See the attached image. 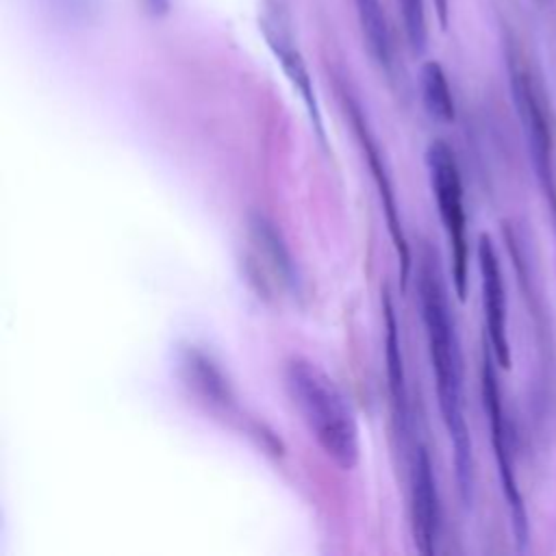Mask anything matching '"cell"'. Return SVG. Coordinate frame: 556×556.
Instances as JSON below:
<instances>
[{"instance_id": "obj_1", "label": "cell", "mask_w": 556, "mask_h": 556, "mask_svg": "<svg viewBox=\"0 0 556 556\" xmlns=\"http://www.w3.org/2000/svg\"><path fill=\"white\" fill-rule=\"evenodd\" d=\"M417 293L421 321L428 341V354L434 376L437 402L441 410L443 426L452 443L454 473L458 495L465 508L473 504L476 491V471H473V452L471 434L465 417V384H463V352L458 341V330L454 313L450 306L447 289L443 282V271L437 254L426 248L419 274H417Z\"/></svg>"}, {"instance_id": "obj_2", "label": "cell", "mask_w": 556, "mask_h": 556, "mask_svg": "<svg viewBox=\"0 0 556 556\" xmlns=\"http://www.w3.org/2000/svg\"><path fill=\"white\" fill-rule=\"evenodd\" d=\"M285 391L319 450L343 471L358 463L356 415L334 380L313 361L293 356L282 371Z\"/></svg>"}, {"instance_id": "obj_3", "label": "cell", "mask_w": 556, "mask_h": 556, "mask_svg": "<svg viewBox=\"0 0 556 556\" xmlns=\"http://www.w3.org/2000/svg\"><path fill=\"white\" fill-rule=\"evenodd\" d=\"M504 56L510 96L521 124L530 163L556 226V169H554V122L541 76L534 72L526 50L513 33H504Z\"/></svg>"}, {"instance_id": "obj_4", "label": "cell", "mask_w": 556, "mask_h": 556, "mask_svg": "<svg viewBox=\"0 0 556 556\" xmlns=\"http://www.w3.org/2000/svg\"><path fill=\"white\" fill-rule=\"evenodd\" d=\"M495 356L493 350L484 337L482 343V365H480V393H482V408L486 415V424H489V439H491V450H493V458L497 465V476H500V484H502V495L508 508V517H510V530H513V539L519 552H523L528 547L530 541V521H528V510H526V502L519 489V480H517V471H515V456H513V434H510V421L506 417L504 410V402H502V389H500V380H497V371H495Z\"/></svg>"}, {"instance_id": "obj_5", "label": "cell", "mask_w": 556, "mask_h": 556, "mask_svg": "<svg viewBox=\"0 0 556 556\" xmlns=\"http://www.w3.org/2000/svg\"><path fill=\"white\" fill-rule=\"evenodd\" d=\"M426 167L430 189L437 202L439 219L443 224L450 243V269L456 298L463 302L467 298L469 282V239H467V211L463 178L454 156V150L443 139H434L426 148Z\"/></svg>"}, {"instance_id": "obj_6", "label": "cell", "mask_w": 556, "mask_h": 556, "mask_svg": "<svg viewBox=\"0 0 556 556\" xmlns=\"http://www.w3.org/2000/svg\"><path fill=\"white\" fill-rule=\"evenodd\" d=\"M250 254L245 261L248 278L258 291L271 295L278 291L300 293V271L280 230L271 219L252 213L248 219Z\"/></svg>"}, {"instance_id": "obj_7", "label": "cell", "mask_w": 556, "mask_h": 556, "mask_svg": "<svg viewBox=\"0 0 556 556\" xmlns=\"http://www.w3.org/2000/svg\"><path fill=\"white\" fill-rule=\"evenodd\" d=\"M258 24H261V33H263L267 46L271 48L274 56L280 63L282 72L287 74L291 85L298 89L319 141L326 143V130H324L319 104L315 98L313 80L306 70L304 56L298 48V41L293 37V22H291V15H289L285 2L282 0H263L261 13H258Z\"/></svg>"}, {"instance_id": "obj_8", "label": "cell", "mask_w": 556, "mask_h": 556, "mask_svg": "<svg viewBox=\"0 0 556 556\" xmlns=\"http://www.w3.org/2000/svg\"><path fill=\"white\" fill-rule=\"evenodd\" d=\"M478 269L482 287L484 306V330L493 356L502 369H510L513 350L508 339V306H506V285L495 245L486 232L478 239Z\"/></svg>"}, {"instance_id": "obj_9", "label": "cell", "mask_w": 556, "mask_h": 556, "mask_svg": "<svg viewBox=\"0 0 556 556\" xmlns=\"http://www.w3.org/2000/svg\"><path fill=\"white\" fill-rule=\"evenodd\" d=\"M345 106H348L352 126L356 130L358 143H361V148L365 152L371 178H374L378 195H380L384 219H387V228H389L391 241H393L397 258H400L402 289H406V282H408V276H410V250H408V241H406V235H404V226H402V217H400V206H397V200H395L393 182H391L387 163H384V159L380 154V148H378V143H376V139H374V135H371V130L367 126V119H365L361 106L350 96H345Z\"/></svg>"}, {"instance_id": "obj_10", "label": "cell", "mask_w": 556, "mask_h": 556, "mask_svg": "<svg viewBox=\"0 0 556 556\" xmlns=\"http://www.w3.org/2000/svg\"><path fill=\"white\" fill-rule=\"evenodd\" d=\"M410 528L415 547L421 554H434L441 530V504L430 452L415 443L410 452Z\"/></svg>"}, {"instance_id": "obj_11", "label": "cell", "mask_w": 556, "mask_h": 556, "mask_svg": "<svg viewBox=\"0 0 556 556\" xmlns=\"http://www.w3.org/2000/svg\"><path fill=\"white\" fill-rule=\"evenodd\" d=\"M176 369L182 384L204 404L226 413L235 408V393L230 380L211 354L195 345H182L176 354Z\"/></svg>"}, {"instance_id": "obj_12", "label": "cell", "mask_w": 556, "mask_h": 556, "mask_svg": "<svg viewBox=\"0 0 556 556\" xmlns=\"http://www.w3.org/2000/svg\"><path fill=\"white\" fill-rule=\"evenodd\" d=\"M382 313H384V363H387V382L391 393L393 413L402 432L408 426V391H406V371L400 345V326L395 317V306L389 289L382 293Z\"/></svg>"}, {"instance_id": "obj_13", "label": "cell", "mask_w": 556, "mask_h": 556, "mask_svg": "<svg viewBox=\"0 0 556 556\" xmlns=\"http://www.w3.org/2000/svg\"><path fill=\"white\" fill-rule=\"evenodd\" d=\"M419 93H421V102L426 113L441 122V124H450L456 117V104H454V96L447 83V76L441 67V63L437 61H426L419 70Z\"/></svg>"}, {"instance_id": "obj_14", "label": "cell", "mask_w": 556, "mask_h": 556, "mask_svg": "<svg viewBox=\"0 0 556 556\" xmlns=\"http://www.w3.org/2000/svg\"><path fill=\"white\" fill-rule=\"evenodd\" d=\"M358 24L367 43L369 54L382 67H391V35L380 0H354Z\"/></svg>"}, {"instance_id": "obj_15", "label": "cell", "mask_w": 556, "mask_h": 556, "mask_svg": "<svg viewBox=\"0 0 556 556\" xmlns=\"http://www.w3.org/2000/svg\"><path fill=\"white\" fill-rule=\"evenodd\" d=\"M404 22V33L408 46L415 54H421L428 41V26H426V7L424 0H397Z\"/></svg>"}, {"instance_id": "obj_16", "label": "cell", "mask_w": 556, "mask_h": 556, "mask_svg": "<svg viewBox=\"0 0 556 556\" xmlns=\"http://www.w3.org/2000/svg\"><path fill=\"white\" fill-rule=\"evenodd\" d=\"M539 2H547V0H539Z\"/></svg>"}]
</instances>
